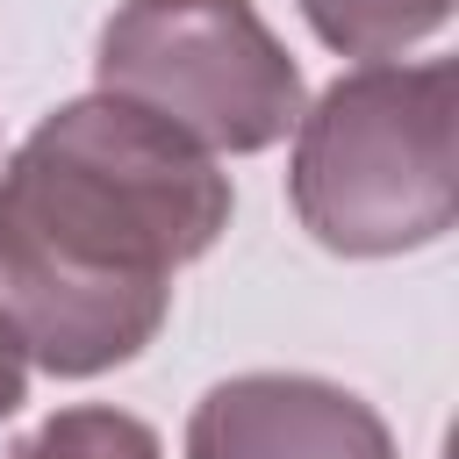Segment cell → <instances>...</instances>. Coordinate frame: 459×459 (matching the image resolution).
<instances>
[{"label":"cell","mask_w":459,"mask_h":459,"mask_svg":"<svg viewBox=\"0 0 459 459\" xmlns=\"http://www.w3.org/2000/svg\"><path fill=\"white\" fill-rule=\"evenodd\" d=\"M308 29L344 57H394L445 29L452 0H294Z\"/></svg>","instance_id":"cell-5"},{"label":"cell","mask_w":459,"mask_h":459,"mask_svg":"<svg viewBox=\"0 0 459 459\" xmlns=\"http://www.w3.org/2000/svg\"><path fill=\"white\" fill-rule=\"evenodd\" d=\"M222 230L208 151L115 93L65 100L0 165V323L43 373L93 380L158 337L172 273Z\"/></svg>","instance_id":"cell-1"},{"label":"cell","mask_w":459,"mask_h":459,"mask_svg":"<svg viewBox=\"0 0 459 459\" xmlns=\"http://www.w3.org/2000/svg\"><path fill=\"white\" fill-rule=\"evenodd\" d=\"M287 194L344 258L423 251L452 230V65H366L294 122Z\"/></svg>","instance_id":"cell-2"},{"label":"cell","mask_w":459,"mask_h":459,"mask_svg":"<svg viewBox=\"0 0 459 459\" xmlns=\"http://www.w3.org/2000/svg\"><path fill=\"white\" fill-rule=\"evenodd\" d=\"M7 459H165V452H158L151 423H136L129 409H100V402H86V409H57V416H43Z\"/></svg>","instance_id":"cell-6"},{"label":"cell","mask_w":459,"mask_h":459,"mask_svg":"<svg viewBox=\"0 0 459 459\" xmlns=\"http://www.w3.org/2000/svg\"><path fill=\"white\" fill-rule=\"evenodd\" d=\"M22 394H29V359H22V344H14V330L0 323V423L22 409Z\"/></svg>","instance_id":"cell-7"},{"label":"cell","mask_w":459,"mask_h":459,"mask_svg":"<svg viewBox=\"0 0 459 459\" xmlns=\"http://www.w3.org/2000/svg\"><path fill=\"white\" fill-rule=\"evenodd\" d=\"M186 459H394V437L337 380L237 373L194 402Z\"/></svg>","instance_id":"cell-4"},{"label":"cell","mask_w":459,"mask_h":459,"mask_svg":"<svg viewBox=\"0 0 459 459\" xmlns=\"http://www.w3.org/2000/svg\"><path fill=\"white\" fill-rule=\"evenodd\" d=\"M93 79L194 151H265L301 122V65L251 0H122Z\"/></svg>","instance_id":"cell-3"}]
</instances>
